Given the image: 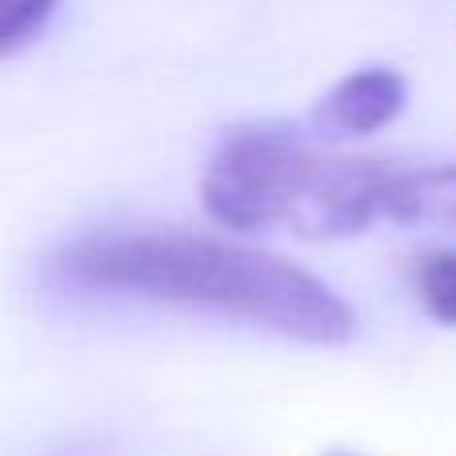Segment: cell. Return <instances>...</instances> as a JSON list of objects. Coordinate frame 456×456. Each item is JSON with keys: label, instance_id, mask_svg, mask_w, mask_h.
<instances>
[{"label": "cell", "instance_id": "3", "mask_svg": "<svg viewBox=\"0 0 456 456\" xmlns=\"http://www.w3.org/2000/svg\"><path fill=\"white\" fill-rule=\"evenodd\" d=\"M409 101V80L388 64H369L340 77L329 93L316 101L313 128L321 141H353L377 128L393 125Z\"/></svg>", "mask_w": 456, "mask_h": 456}, {"label": "cell", "instance_id": "6", "mask_svg": "<svg viewBox=\"0 0 456 456\" xmlns=\"http://www.w3.org/2000/svg\"><path fill=\"white\" fill-rule=\"evenodd\" d=\"M436 221H456V181L444 189L441 205H436Z\"/></svg>", "mask_w": 456, "mask_h": 456}, {"label": "cell", "instance_id": "1", "mask_svg": "<svg viewBox=\"0 0 456 456\" xmlns=\"http://www.w3.org/2000/svg\"><path fill=\"white\" fill-rule=\"evenodd\" d=\"M64 292L141 297L176 308L232 316L305 345H345L356 313L316 273L248 244L197 232H88L45 260Z\"/></svg>", "mask_w": 456, "mask_h": 456}, {"label": "cell", "instance_id": "2", "mask_svg": "<svg viewBox=\"0 0 456 456\" xmlns=\"http://www.w3.org/2000/svg\"><path fill=\"white\" fill-rule=\"evenodd\" d=\"M321 160L292 125L232 128L200 173V205L216 224L240 232L276 221L292 224L313 192Z\"/></svg>", "mask_w": 456, "mask_h": 456}, {"label": "cell", "instance_id": "4", "mask_svg": "<svg viewBox=\"0 0 456 456\" xmlns=\"http://www.w3.org/2000/svg\"><path fill=\"white\" fill-rule=\"evenodd\" d=\"M417 297L433 321L456 329V248H436L417 265Z\"/></svg>", "mask_w": 456, "mask_h": 456}, {"label": "cell", "instance_id": "5", "mask_svg": "<svg viewBox=\"0 0 456 456\" xmlns=\"http://www.w3.org/2000/svg\"><path fill=\"white\" fill-rule=\"evenodd\" d=\"M53 16H56V4H48V0L4 4V12H0V56H16L24 45H32Z\"/></svg>", "mask_w": 456, "mask_h": 456}, {"label": "cell", "instance_id": "7", "mask_svg": "<svg viewBox=\"0 0 456 456\" xmlns=\"http://www.w3.org/2000/svg\"><path fill=\"white\" fill-rule=\"evenodd\" d=\"M329 456H356V452H329Z\"/></svg>", "mask_w": 456, "mask_h": 456}]
</instances>
